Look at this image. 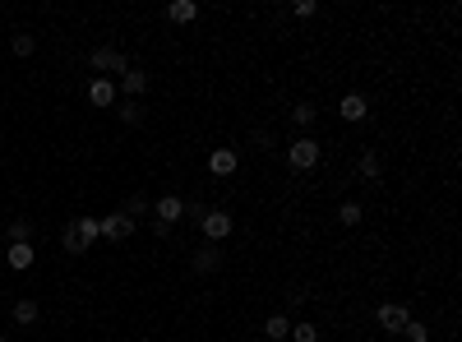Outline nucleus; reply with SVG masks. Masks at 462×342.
Instances as JSON below:
<instances>
[{"label": "nucleus", "instance_id": "4468645a", "mask_svg": "<svg viewBox=\"0 0 462 342\" xmlns=\"http://www.w3.org/2000/svg\"><path fill=\"white\" fill-rule=\"evenodd\" d=\"M218 264H222V254L213 250V245H204V250H194V273H213Z\"/></svg>", "mask_w": 462, "mask_h": 342}, {"label": "nucleus", "instance_id": "9d476101", "mask_svg": "<svg viewBox=\"0 0 462 342\" xmlns=\"http://www.w3.org/2000/svg\"><path fill=\"white\" fill-rule=\"evenodd\" d=\"M143 88H148V74H143L139 65H130V70L121 74V93H130V98H139Z\"/></svg>", "mask_w": 462, "mask_h": 342}, {"label": "nucleus", "instance_id": "dca6fc26", "mask_svg": "<svg viewBox=\"0 0 462 342\" xmlns=\"http://www.w3.org/2000/svg\"><path fill=\"white\" fill-rule=\"evenodd\" d=\"M338 222H342V227H361V204H352V199H347V204L338 209Z\"/></svg>", "mask_w": 462, "mask_h": 342}, {"label": "nucleus", "instance_id": "f257e3e1", "mask_svg": "<svg viewBox=\"0 0 462 342\" xmlns=\"http://www.w3.org/2000/svg\"><path fill=\"white\" fill-rule=\"evenodd\" d=\"M98 236H102V222H98V218H74V222L65 227V236H60V241H65L70 254H84L93 241H98Z\"/></svg>", "mask_w": 462, "mask_h": 342}, {"label": "nucleus", "instance_id": "b1692460", "mask_svg": "<svg viewBox=\"0 0 462 342\" xmlns=\"http://www.w3.org/2000/svg\"><path fill=\"white\" fill-rule=\"evenodd\" d=\"M121 121H125V125H139V121H143V111L134 107V102H125V107H121Z\"/></svg>", "mask_w": 462, "mask_h": 342}, {"label": "nucleus", "instance_id": "ddd939ff", "mask_svg": "<svg viewBox=\"0 0 462 342\" xmlns=\"http://www.w3.org/2000/svg\"><path fill=\"white\" fill-rule=\"evenodd\" d=\"M5 264H10V268H19V273H23V268L33 264V245H10V250H5Z\"/></svg>", "mask_w": 462, "mask_h": 342}, {"label": "nucleus", "instance_id": "5701e85b", "mask_svg": "<svg viewBox=\"0 0 462 342\" xmlns=\"http://www.w3.org/2000/svg\"><path fill=\"white\" fill-rule=\"evenodd\" d=\"M402 333H407V342H430V329H425V324H416V320H411Z\"/></svg>", "mask_w": 462, "mask_h": 342}, {"label": "nucleus", "instance_id": "20e7f679", "mask_svg": "<svg viewBox=\"0 0 462 342\" xmlns=\"http://www.w3.org/2000/svg\"><path fill=\"white\" fill-rule=\"evenodd\" d=\"M93 70H107V74H125V70H130V60H125L121 51H116V46H98V51H93Z\"/></svg>", "mask_w": 462, "mask_h": 342}, {"label": "nucleus", "instance_id": "412c9836", "mask_svg": "<svg viewBox=\"0 0 462 342\" xmlns=\"http://www.w3.org/2000/svg\"><path fill=\"white\" fill-rule=\"evenodd\" d=\"M10 245H28V222H10Z\"/></svg>", "mask_w": 462, "mask_h": 342}, {"label": "nucleus", "instance_id": "aec40b11", "mask_svg": "<svg viewBox=\"0 0 462 342\" xmlns=\"http://www.w3.org/2000/svg\"><path fill=\"white\" fill-rule=\"evenodd\" d=\"M291 338L296 342H319V329H315V324H291Z\"/></svg>", "mask_w": 462, "mask_h": 342}, {"label": "nucleus", "instance_id": "6ab92c4d", "mask_svg": "<svg viewBox=\"0 0 462 342\" xmlns=\"http://www.w3.org/2000/svg\"><path fill=\"white\" fill-rule=\"evenodd\" d=\"M315 116H319V111L310 107V102H301V107H296V111H291V121H296V125H301V130H310V125H315Z\"/></svg>", "mask_w": 462, "mask_h": 342}, {"label": "nucleus", "instance_id": "0eeeda50", "mask_svg": "<svg viewBox=\"0 0 462 342\" xmlns=\"http://www.w3.org/2000/svg\"><path fill=\"white\" fill-rule=\"evenodd\" d=\"M180 218H185V204H180L176 195H162V199H157V222L171 227V222H180Z\"/></svg>", "mask_w": 462, "mask_h": 342}, {"label": "nucleus", "instance_id": "2eb2a0df", "mask_svg": "<svg viewBox=\"0 0 462 342\" xmlns=\"http://www.w3.org/2000/svg\"><path fill=\"white\" fill-rule=\"evenodd\" d=\"M264 333H268V338H273V342H282V338H291V324H286V315H273V320H268V324H264Z\"/></svg>", "mask_w": 462, "mask_h": 342}, {"label": "nucleus", "instance_id": "9b49d317", "mask_svg": "<svg viewBox=\"0 0 462 342\" xmlns=\"http://www.w3.org/2000/svg\"><path fill=\"white\" fill-rule=\"evenodd\" d=\"M338 111H342V121H365V111H370V107H365V98H361V93H347Z\"/></svg>", "mask_w": 462, "mask_h": 342}, {"label": "nucleus", "instance_id": "f03ea898", "mask_svg": "<svg viewBox=\"0 0 462 342\" xmlns=\"http://www.w3.org/2000/svg\"><path fill=\"white\" fill-rule=\"evenodd\" d=\"M286 162L296 166V171H310V166L319 162V144H315L310 134H305V139H296V144L286 148Z\"/></svg>", "mask_w": 462, "mask_h": 342}, {"label": "nucleus", "instance_id": "423d86ee", "mask_svg": "<svg viewBox=\"0 0 462 342\" xmlns=\"http://www.w3.org/2000/svg\"><path fill=\"white\" fill-rule=\"evenodd\" d=\"M199 227H204V236H209V241H222V236H231V227H236V222H231V213L213 209V213H204V222H199Z\"/></svg>", "mask_w": 462, "mask_h": 342}, {"label": "nucleus", "instance_id": "a878e982", "mask_svg": "<svg viewBox=\"0 0 462 342\" xmlns=\"http://www.w3.org/2000/svg\"><path fill=\"white\" fill-rule=\"evenodd\" d=\"M0 264H5V245H0Z\"/></svg>", "mask_w": 462, "mask_h": 342}, {"label": "nucleus", "instance_id": "6e6552de", "mask_svg": "<svg viewBox=\"0 0 462 342\" xmlns=\"http://www.w3.org/2000/svg\"><path fill=\"white\" fill-rule=\"evenodd\" d=\"M236 162H241V157L231 153V148H213V157H209V171H213V176H231V171H236Z\"/></svg>", "mask_w": 462, "mask_h": 342}, {"label": "nucleus", "instance_id": "f3484780", "mask_svg": "<svg viewBox=\"0 0 462 342\" xmlns=\"http://www.w3.org/2000/svg\"><path fill=\"white\" fill-rule=\"evenodd\" d=\"M14 320H19V324H37V301H14Z\"/></svg>", "mask_w": 462, "mask_h": 342}, {"label": "nucleus", "instance_id": "1a4fd4ad", "mask_svg": "<svg viewBox=\"0 0 462 342\" xmlns=\"http://www.w3.org/2000/svg\"><path fill=\"white\" fill-rule=\"evenodd\" d=\"M88 102H93V107H111V102H116V84H111V79H93V84H88Z\"/></svg>", "mask_w": 462, "mask_h": 342}, {"label": "nucleus", "instance_id": "393cba45", "mask_svg": "<svg viewBox=\"0 0 462 342\" xmlns=\"http://www.w3.org/2000/svg\"><path fill=\"white\" fill-rule=\"evenodd\" d=\"M361 171H365V176H379V157H374V153H361Z\"/></svg>", "mask_w": 462, "mask_h": 342}, {"label": "nucleus", "instance_id": "39448f33", "mask_svg": "<svg viewBox=\"0 0 462 342\" xmlns=\"http://www.w3.org/2000/svg\"><path fill=\"white\" fill-rule=\"evenodd\" d=\"M130 236H134V222L125 218V213L102 218V241H116V245H121V241H130Z\"/></svg>", "mask_w": 462, "mask_h": 342}, {"label": "nucleus", "instance_id": "7ed1b4c3", "mask_svg": "<svg viewBox=\"0 0 462 342\" xmlns=\"http://www.w3.org/2000/svg\"><path fill=\"white\" fill-rule=\"evenodd\" d=\"M379 324H384V333H402L411 324V310L402 301H388V305H379Z\"/></svg>", "mask_w": 462, "mask_h": 342}, {"label": "nucleus", "instance_id": "4be33fe9", "mask_svg": "<svg viewBox=\"0 0 462 342\" xmlns=\"http://www.w3.org/2000/svg\"><path fill=\"white\" fill-rule=\"evenodd\" d=\"M10 46H14V55H33V46H37V42H33L28 33H14V42H10Z\"/></svg>", "mask_w": 462, "mask_h": 342}, {"label": "nucleus", "instance_id": "a211bd4d", "mask_svg": "<svg viewBox=\"0 0 462 342\" xmlns=\"http://www.w3.org/2000/svg\"><path fill=\"white\" fill-rule=\"evenodd\" d=\"M121 213H125L130 222H134V218H143V213H148V199H143V195H130V199H125V209H121Z\"/></svg>", "mask_w": 462, "mask_h": 342}, {"label": "nucleus", "instance_id": "f8f14e48", "mask_svg": "<svg viewBox=\"0 0 462 342\" xmlns=\"http://www.w3.org/2000/svg\"><path fill=\"white\" fill-rule=\"evenodd\" d=\"M194 14H199L194 0H171V5H166V19H171V23H190Z\"/></svg>", "mask_w": 462, "mask_h": 342}]
</instances>
